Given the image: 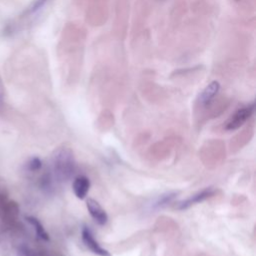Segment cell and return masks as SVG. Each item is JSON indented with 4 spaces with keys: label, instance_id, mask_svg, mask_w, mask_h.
<instances>
[{
    "label": "cell",
    "instance_id": "1",
    "mask_svg": "<svg viewBox=\"0 0 256 256\" xmlns=\"http://www.w3.org/2000/svg\"><path fill=\"white\" fill-rule=\"evenodd\" d=\"M53 170L55 177L61 181H68L75 171L73 152L69 148H60L53 157Z\"/></svg>",
    "mask_w": 256,
    "mask_h": 256
},
{
    "label": "cell",
    "instance_id": "3",
    "mask_svg": "<svg viewBox=\"0 0 256 256\" xmlns=\"http://www.w3.org/2000/svg\"><path fill=\"white\" fill-rule=\"evenodd\" d=\"M81 238L82 241L84 243V245L94 254L98 255V256H111L110 252L108 250H106L105 248H103L98 241L94 238L93 233L91 232V230L89 229V227L84 226L81 230Z\"/></svg>",
    "mask_w": 256,
    "mask_h": 256
},
{
    "label": "cell",
    "instance_id": "6",
    "mask_svg": "<svg viewBox=\"0 0 256 256\" xmlns=\"http://www.w3.org/2000/svg\"><path fill=\"white\" fill-rule=\"evenodd\" d=\"M72 189H73V192H74L75 196L78 199H80V200L84 199L87 196V194L89 192V189H90V180H89V178L84 176V175L77 176L73 180Z\"/></svg>",
    "mask_w": 256,
    "mask_h": 256
},
{
    "label": "cell",
    "instance_id": "4",
    "mask_svg": "<svg viewBox=\"0 0 256 256\" xmlns=\"http://www.w3.org/2000/svg\"><path fill=\"white\" fill-rule=\"evenodd\" d=\"M214 194H215V190H214L213 188H211V187L205 188V189H203V190H201V191H199V192L193 194V195L190 196L189 198H187V199H185V200L179 202V203L177 204L176 208H177L178 210H185V209H188V208H190V207L193 206V205H196V204H198V203H201V202L207 200L208 198L212 197Z\"/></svg>",
    "mask_w": 256,
    "mask_h": 256
},
{
    "label": "cell",
    "instance_id": "12",
    "mask_svg": "<svg viewBox=\"0 0 256 256\" xmlns=\"http://www.w3.org/2000/svg\"><path fill=\"white\" fill-rule=\"evenodd\" d=\"M18 256H36V254L30 247L21 245L18 248Z\"/></svg>",
    "mask_w": 256,
    "mask_h": 256
},
{
    "label": "cell",
    "instance_id": "9",
    "mask_svg": "<svg viewBox=\"0 0 256 256\" xmlns=\"http://www.w3.org/2000/svg\"><path fill=\"white\" fill-rule=\"evenodd\" d=\"M26 220L33 226V228L35 230V233H36V236L39 239H41L43 241H49V239H50L49 234L47 233V231L45 230V228L43 227V225L41 224V222L37 218H35L33 216H27Z\"/></svg>",
    "mask_w": 256,
    "mask_h": 256
},
{
    "label": "cell",
    "instance_id": "2",
    "mask_svg": "<svg viewBox=\"0 0 256 256\" xmlns=\"http://www.w3.org/2000/svg\"><path fill=\"white\" fill-rule=\"evenodd\" d=\"M254 103H251L245 107L238 109L225 123L224 129L227 131H234L240 128L254 113Z\"/></svg>",
    "mask_w": 256,
    "mask_h": 256
},
{
    "label": "cell",
    "instance_id": "10",
    "mask_svg": "<svg viewBox=\"0 0 256 256\" xmlns=\"http://www.w3.org/2000/svg\"><path fill=\"white\" fill-rule=\"evenodd\" d=\"M49 0H32V2L23 11L22 16L23 17H29V16L37 13L39 10H41L46 5V3Z\"/></svg>",
    "mask_w": 256,
    "mask_h": 256
},
{
    "label": "cell",
    "instance_id": "8",
    "mask_svg": "<svg viewBox=\"0 0 256 256\" xmlns=\"http://www.w3.org/2000/svg\"><path fill=\"white\" fill-rule=\"evenodd\" d=\"M176 196H177V192H167V193H164V194L158 196L155 199V201L152 203V209L158 210V209H162V208L168 206L171 202L174 201Z\"/></svg>",
    "mask_w": 256,
    "mask_h": 256
},
{
    "label": "cell",
    "instance_id": "13",
    "mask_svg": "<svg viewBox=\"0 0 256 256\" xmlns=\"http://www.w3.org/2000/svg\"><path fill=\"white\" fill-rule=\"evenodd\" d=\"M4 99H5V90H4V85L2 82V79L0 77V112L2 111L4 107Z\"/></svg>",
    "mask_w": 256,
    "mask_h": 256
},
{
    "label": "cell",
    "instance_id": "11",
    "mask_svg": "<svg viewBox=\"0 0 256 256\" xmlns=\"http://www.w3.org/2000/svg\"><path fill=\"white\" fill-rule=\"evenodd\" d=\"M42 167V161L38 157H33L28 162V169L30 171H38Z\"/></svg>",
    "mask_w": 256,
    "mask_h": 256
},
{
    "label": "cell",
    "instance_id": "7",
    "mask_svg": "<svg viewBox=\"0 0 256 256\" xmlns=\"http://www.w3.org/2000/svg\"><path fill=\"white\" fill-rule=\"evenodd\" d=\"M220 89V84L218 81H212L210 84H208L205 89L202 91L199 97V101L202 105L206 106L208 105L213 98L217 95L218 91Z\"/></svg>",
    "mask_w": 256,
    "mask_h": 256
},
{
    "label": "cell",
    "instance_id": "5",
    "mask_svg": "<svg viewBox=\"0 0 256 256\" xmlns=\"http://www.w3.org/2000/svg\"><path fill=\"white\" fill-rule=\"evenodd\" d=\"M86 207L90 216L93 218V220L97 224L103 226L107 223L108 215L106 211L101 207V205L95 199L88 198L86 201Z\"/></svg>",
    "mask_w": 256,
    "mask_h": 256
}]
</instances>
